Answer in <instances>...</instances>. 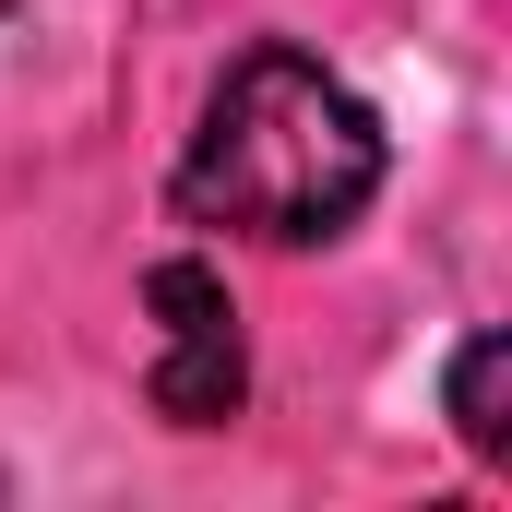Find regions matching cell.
Segmentation results:
<instances>
[{
    "instance_id": "cell-3",
    "label": "cell",
    "mask_w": 512,
    "mask_h": 512,
    "mask_svg": "<svg viewBox=\"0 0 512 512\" xmlns=\"http://www.w3.org/2000/svg\"><path fill=\"white\" fill-rule=\"evenodd\" d=\"M501 382H512V346H501V334H465V346H453V429H465V453H477V465H512Z\"/></svg>"
},
{
    "instance_id": "cell-2",
    "label": "cell",
    "mask_w": 512,
    "mask_h": 512,
    "mask_svg": "<svg viewBox=\"0 0 512 512\" xmlns=\"http://www.w3.org/2000/svg\"><path fill=\"white\" fill-rule=\"evenodd\" d=\"M143 310H155V370H143V393H155V417L167 429H227L239 417V393H251V358H239V310H227V274L215 262H155L143 274Z\"/></svg>"
},
{
    "instance_id": "cell-1",
    "label": "cell",
    "mask_w": 512,
    "mask_h": 512,
    "mask_svg": "<svg viewBox=\"0 0 512 512\" xmlns=\"http://www.w3.org/2000/svg\"><path fill=\"white\" fill-rule=\"evenodd\" d=\"M382 167H393V143L370 120V96L346 72H322L310 48L262 36L203 96V131L179 155V215L274 239V251H310V239H346L382 203Z\"/></svg>"
}]
</instances>
